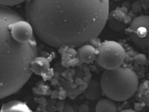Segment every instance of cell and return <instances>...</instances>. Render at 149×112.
I'll return each mask as SVG.
<instances>
[{
    "mask_svg": "<svg viewBox=\"0 0 149 112\" xmlns=\"http://www.w3.org/2000/svg\"><path fill=\"white\" fill-rule=\"evenodd\" d=\"M102 93L114 102H124L133 97L139 87V78L134 70L118 67L105 70L101 77Z\"/></svg>",
    "mask_w": 149,
    "mask_h": 112,
    "instance_id": "3957f363",
    "label": "cell"
},
{
    "mask_svg": "<svg viewBox=\"0 0 149 112\" xmlns=\"http://www.w3.org/2000/svg\"><path fill=\"white\" fill-rule=\"evenodd\" d=\"M95 112H117L116 105L110 99H102L95 106Z\"/></svg>",
    "mask_w": 149,
    "mask_h": 112,
    "instance_id": "30bf717a",
    "label": "cell"
},
{
    "mask_svg": "<svg viewBox=\"0 0 149 112\" xmlns=\"http://www.w3.org/2000/svg\"><path fill=\"white\" fill-rule=\"evenodd\" d=\"M88 105H86V104H83V105H80L79 108H78V111L79 112H88Z\"/></svg>",
    "mask_w": 149,
    "mask_h": 112,
    "instance_id": "4fadbf2b",
    "label": "cell"
},
{
    "mask_svg": "<svg viewBox=\"0 0 149 112\" xmlns=\"http://www.w3.org/2000/svg\"><path fill=\"white\" fill-rule=\"evenodd\" d=\"M97 49L94 46L86 43L79 46L78 50V55L81 62L85 64H93L96 61Z\"/></svg>",
    "mask_w": 149,
    "mask_h": 112,
    "instance_id": "52a82bcc",
    "label": "cell"
},
{
    "mask_svg": "<svg viewBox=\"0 0 149 112\" xmlns=\"http://www.w3.org/2000/svg\"><path fill=\"white\" fill-rule=\"evenodd\" d=\"M120 112H138L137 111L133 110V109H125V110H123Z\"/></svg>",
    "mask_w": 149,
    "mask_h": 112,
    "instance_id": "5bb4252c",
    "label": "cell"
},
{
    "mask_svg": "<svg viewBox=\"0 0 149 112\" xmlns=\"http://www.w3.org/2000/svg\"><path fill=\"white\" fill-rule=\"evenodd\" d=\"M26 0H0V5L5 7H13L22 3Z\"/></svg>",
    "mask_w": 149,
    "mask_h": 112,
    "instance_id": "8fae6325",
    "label": "cell"
},
{
    "mask_svg": "<svg viewBox=\"0 0 149 112\" xmlns=\"http://www.w3.org/2000/svg\"><path fill=\"white\" fill-rule=\"evenodd\" d=\"M96 61L105 70L120 67L125 58V51L118 42L105 41L97 49Z\"/></svg>",
    "mask_w": 149,
    "mask_h": 112,
    "instance_id": "277c9868",
    "label": "cell"
},
{
    "mask_svg": "<svg viewBox=\"0 0 149 112\" xmlns=\"http://www.w3.org/2000/svg\"><path fill=\"white\" fill-rule=\"evenodd\" d=\"M110 0H27L34 35L52 47H79L95 40L107 22Z\"/></svg>",
    "mask_w": 149,
    "mask_h": 112,
    "instance_id": "6da1fadb",
    "label": "cell"
},
{
    "mask_svg": "<svg viewBox=\"0 0 149 112\" xmlns=\"http://www.w3.org/2000/svg\"><path fill=\"white\" fill-rule=\"evenodd\" d=\"M102 90L101 88L100 82L97 80L93 79L90 81L88 86L84 92V97L89 100H96L100 98L102 95Z\"/></svg>",
    "mask_w": 149,
    "mask_h": 112,
    "instance_id": "ba28073f",
    "label": "cell"
},
{
    "mask_svg": "<svg viewBox=\"0 0 149 112\" xmlns=\"http://www.w3.org/2000/svg\"><path fill=\"white\" fill-rule=\"evenodd\" d=\"M111 1H113V2H119V1H121V0H111Z\"/></svg>",
    "mask_w": 149,
    "mask_h": 112,
    "instance_id": "9a60e30c",
    "label": "cell"
},
{
    "mask_svg": "<svg viewBox=\"0 0 149 112\" xmlns=\"http://www.w3.org/2000/svg\"><path fill=\"white\" fill-rule=\"evenodd\" d=\"M60 112H74V111L72 105H69V104H66L63 108L62 109V111Z\"/></svg>",
    "mask_w": 149,
    "mask_h": 112,
    "instance_id": "7c38bea8",
    "label": "cell"
},
{
    "mask_svg": "<svg viewBox=\"0 0 149 112\" xmlns=\"http://www.w3.org/2000/svg\"><path fill=\"white\" fill-rule=\"evenodd\" d=\"M126 32L134 45L142 49H147L148 48V16L140 15L134 18Z\"/></svg>",
    "mask_w": 149,
    "mask_h": 112,
    "instance_id": "5b68a950",
    "label": "cell"
},
{
    "mask_svg": "<svg viewBox=\"0 0 149 112\" xmlns=\"http://www.w3.org/2000/svg\"><path fill=\"white\" fill-rule=\"evenodd\" d=\"M37 55L32 27L18 12L0 5V99L17 93L32 76Z\"/></svg>",
    "mask_w": 149,
    "mask_h": 112,
    "instance_id": "7a4b0ae2",
    "label": "cell"
},
{
    "mask_svg": "<svg viewBox=\"0 0 149 112\" xmlns=\"http://www.w3.org/2000/svg\"><path fill=\"white\" fill-rule=\"evenodd\" d=\"M31 73L38 76H43L47 74L50 70V63L49 60L42 56H36L31 63Z\"/></svg>",
    "mask_w": 149,
    "mask_h": 112,
    "instance_id": "8992f818",
    "label": "cell"
},
{
    "mask_svg": "<svg viewBox=\"0 0 149 112\" xmlns=\"http://www.w3.org/2000/svg\"><path fill=\"white\" fill-rule=\"evenodd\" d=\"M0 112H31V111L25 102L11 100L2 105Z\"/></svg>",
    "mask_w": 149,
    "mask_h": 112,
    "instance_id": "9c48e42d",
    "label": "cell"
}]
</instances>
